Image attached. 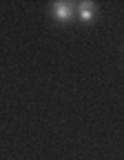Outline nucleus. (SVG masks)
Instances as JSON below:
<instances>
[{
    "instance_id": "f257e3e1",
    "label": "nucleus",
    "mask_w": 124,
    "mask_h": 160,
    "mask_svg": "<svg viewBox=\"0 0 124 160\" xmlns=\"http://www.w3.org/2000/svg\"><path fill=\"white\" fill-rule=\"evenodd\" d=\"M49 16L55 20L58 25H69L75 18V2H69V0H55V2L49 5Z\"/></svg>"
},
{
    "instance_id": "f03ea898",
    "label": "nucleus",
    "mask_w": 124,
    "mask_h": 160,
    "mask_svg": "<svg viewBox=\"0 0 124 160\" xmlns=\"http://www.w3.org/2000/svg\"><path fill=\"white\" fill-rule=\"evenodd\" d=\"M75 18L80 20L82 25L95 22V18H98V5L93 2V0H80V2H75Z\"/></svg>"
}]
</instances>
